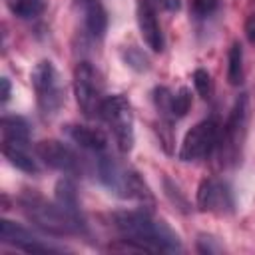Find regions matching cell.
<instances>
[{
	"label": "cell",
	"mask_w": 255,
	"mask_h": 255,
	"mask_svg": "<svg viewBox=\"0 0 255 255\" xmlns=\"http://www.w3.org/2000/svg\"><path fill=\"white\" fill-rule=\"evenodd\" d=\"M114 227L135 251H181V241L163 221L151 219L149 211H118Z\"/></svg>",
	"instance_id": "1"
},
{
	"label": "cell",
	"mask_w": 255,
	"mask_h": 255,
	"mask_svg": "<svg viewBox=\"0 0 255 255\" xmlns=\"http://www.w3.org/2000/svg\"><path fill=\"white\" fill-rule=\"evenodd\" d=\"M20 205L26 217L50 235H70L82 231L56 201H48L36 191H24L20 195Z\"/></svg>",
	"instance_id": "2"
},
{
	"label": "cell",
	"mask_w": 255,
	"mask_h": 255,
	"mask_svg": "<svg viewBox=\"0 0 255 255\" xmlns=\"http://www.w3.org/2000/svg\"><path fill=\"white\" fill-rule=\"evenodd\" d=\"M247 120H249V98H247V94H241L229 112L223 131L219 133L217 147H219L221 165L231 167L239 161L241 149H243V143L247 137Z\"/></svg>",
	"instance_id": "3"
},
{
	"label": "cell",
	"mask_w": 255,
	"mask_h": 255,
	"mask_svg": "<svg viewBox=\"0 0 255 255\" xmlns=\"http://www.w3.org/2000/svg\"><path fill=\"white\" fill-rule=\"evenodd\" d=\"M30 80H32L36 104H38V110L42 112V116L50 118V116L58 114L66 96H64V86L60 82V76H58L54 64L50 60L38 62L30 74Z\"/></svg>",
	"instance_id": "4"
},
{
	"label": "cell",
	"mask_w": 255,
	"mask_h": 255,
	"mask_svg": "<svg viewBox=\"0 0 255 255\" xmlns=\"http://www.w3.org/2000/svg\"><path fill=\"white\" fill-rule=\"evenodd\" d=\"M100 118L112 129L114 139L118 143V149L122 153H129L131 147H133V141H135V135H133V114H131L129 102L122 94L106 98L104 104H102Z\"/></svg>",
	"instance_id": "5"
},
{
	"label": "cell",
	"mask_w": 255,
	"mask_h": 255,
	"mask_svg": "<svg viewBox=\"0 0 255 255\" xmlns=\"http://www.w3.org/2000/svg\"><path fill=\"white\" fill-rule=\"evenodd\" d=\"M74 96L80 112L86 118H96L104 104V82L100 72L90 62H80L74 70Z\"/></svg>",
	"instance_id": "6"
},
{
	"label": "cell",
	"mask_w": 255,
	"mask_h": 255,
	"mask_svg": "<svg viewBox=\"0 0 255 255\" xmlns=\"http://www.w3.org/2000/svg\"><path fill=\"white\" fill-rule=\"evenodd\" d=\"M219 143V124L213 118H207L195 124L183 137L179 159L181 161H197L207 157Z\"/></svg>",
	"instance_id": "7"
},
{
	"label": "cell",
	"mask_w": 255,
	"mask_h": 255,
	"mask_svg": "<svg viewBox=\"0 0 255 255\" xmlns=\"http://www.w3.org/2000/svg\"><path fill=\"white\" fill-rule=\"evenodd\" d=\"M38 157L52 169H58L66 175H78L82 171L80 157L62 141L58 139H44L36 145Z\"/></svg>",
	"instance_id": "8"
},
{
	"label": "cell",
	"mask_w": 255,
	"mask_h": 255,
	"mask_svg": "<svg viewBox=\"0 0 255 255\" xmlns=\"http://www.w3.org/2000/svg\"><path fill=\"white\" fill-rule=\"evenodd\" d=\"M231 207H233V197H231L227 183L215 177L201 179L197 187V209L199 211L225 213V211H231Z\"/></svg>",
	"instance_id": "9"
},
{
	"label": "cell",
	"mask_w": 255,
	"mask_h": 255,
	"mask_svg": "<svg viewBox=\"0 0 255 255\" xmlns=\"http://www.w3.org/2000/svg\"><path fill=\"white\" fill-rule=\"evenodd\" d=\"M0 239H2V243L14 245V247H18L22 251H28V253H50V251H54L50 245L42 243L34 233H30L26 227H22L18 223H12L8 219L0 221Z\"/></svg>",
	"instance_id": "10"
},
{
	"label": "cell",
	"mask_w": 255,
	"mask_h": 255,
	"mask_svg": "<svg viewBox=\"0 0 255 255\" xmlns=\"http://www.w3.org/2000/svg\"><path fill=\"white\" fill-rule=\"evenodd\" d=\"M98 175L102 183L116 193L118 197L128 199V179H129V169H124L122 165L116 163L114 157H110L106 151L100 153L98 157Z\"/></svg>",
	"instance_id": "11"
},
{
	"label": "cell",
	"mask_w": 255,
	"mask_h": 255,
	"mask_svg": "<svg viewBox=\"0 0 255 255\" xmlns=\"http://www.w3.org/2000/svg\"><path fill=\"white\" fill-rule=\"evenodd\" d=\"M135 20H137V28H139V34H141L143 42L153 52H161L163 50V34H161L159 22L155 18V12H153V8L147 0H137Z\"/></svg>",
	"instance_id": "12"
},
{
	"label": "cell",
	"mask_w": 255,
	"mask_h": 255,
	"mask_svg": "<svg viewBox=\"0 0 255 255\" xmlns=\"http://www.w3.org/2000/svg\"><path fill=\"white\" fill-rule=\"evenodd\" d=\"M56 203L76 221V225L84 231L86 223H84V217L80 213V201H78V191H76V185L74 181H70L68 177H62L58 183H56Z\"/></svg>",
	"instance_id": "13"
},
{
	"label": "cell",
	"mask_w": 255,
	"mask_h": 255,
	"mask_svg": "<svg viewBox=\"0 0 255 255\" xmlns=\"http://www.w3.org/2000/svg\"><path fill=\"white\" fill-rule=\"evenodd\" d=\"M66 135L78 143L80 147L94 151V153H102L108 147V139L100 129L94 128H86V126H66Z\"/></svg>",
	"instance_id": "14"
},
{
	"label": "cell",
	"mask_w": 255,
	"mask_h": 255,
	"mask_svg": "<svg viewBox=\"0 0 255 255\" xmlns=\"http://www.w3.org/2000/svg\"><path fill=\"white\" fill-rule=\"evenodd\" d=\"M2 153L4 157L20 171L24 173H38V161L28 151V141H2Z\"/></svg>",
	"instance_id": "15"
},
{
	"label": "cell",
	"mask_w": 255,
	"mask_h": 255,
	"mask_svg": "<svg viewBox=\"0 0 255 255\" xmlns=\"http://www.w3.org/2000/svg\"><path fill=\"white\" fill-rule=\"evenodd\" d=\"M86 28L94 38H102L108 28V14L106 8L98 0L86 2Z\"/></svg>",
	"instance_id": "16"
},
{
	"label": "cell",
	"mask_w": 255,
	"mask_h": 255,
	"mask_svg": "<svg viewBox=\"0 0 255 255\" xmlns=\"http://www.w3.org/2000/svg\"><path fill=\"white\" fill-rule=\"evenodd\" d=\"M2 141H28L30 128L28 122L20 116H4L0 122Z\"/></svg>",
	"instance_id": "17"
},
{
	"label": "cell",
	"mask_w": 255,
	"mask_h": 255,
	"mask_svg": "<svg viewBox=\"0 0 255 255\" xmlns=\"http://www.w3.org/2000/svg\"><path fill=\"white\" fill-rule=\"evenodd\" d=\"M227 80L231 86H239L243 82V48L239 42H233L227 54Z\"/></svg>",
	"instance_id": "18"
},
{
	"label": "cell",
	"mask_w": 255,
	"mask_h": 255,
	"mask_svg": "<svg viewBox=\"0 0 255 255\" xmlns=\"http://www.w3.org/2000/svg\"><path fill=\"white\" fill-rule=\"evenodd\" d=\"M6 6L20 18H34L44 10V0H6Z\"/></svg>",
	"instance_id": "19"
},
{
	"label": "cell",
	"mask_w": 255,
	"mask_h": 255,
	"mask_svg": "<svg viewBox=\"0 0 255 255\" xmlns=\"http://www.w3.org/2000/svg\"><path fill=\"white\" fill-rule=\"evenodd\" d=\"M122 58H124L126 66H129V68L135 70V72H147V70H149V60H147V56H145L139 48H135V46H126V48L122 50Z\"/></svg>",
	"instance_id": "20"
},
{
	"label": "cell",
	"mask_w": 255,
	"mask_h": 255,
	"mask_svg": "<svg viewBox=\"0 0 255 255\" xmlns=\"http://www.w3.org/2000/svg\"><path fill=\"white\" fill-rule=\"evenodd\" d=\"M171 102H173V94L163 88V86H157L153 90V104H155V110L163 116V118H169L171 116Z\"/></svg>",
	"instance_id": "21"
},
{
	"label": "cell",
	"mask_w": 255,
	"mask_h": 255,
	"mask_svg": "<svg viewBox=\"0 0 255 255\" xmlns=\"http://www.w3.org/2000/svg\"><path fill=\"white\" fill-rule=\"evenodd\" d=\"M191 108V92L187 88H181L177 94H173L171 102V118H183Z\"/></svg>",
	"instance_id": "22"
},
{
	"label": "cell",
	"mask_w": 255,
	"mask_h": 255,
	"mask_svg": "<svg viewBox=\"0 0 255 255\" xmlns=\"http://www.w3.org/2000/svg\"><path fill=\"white\" fill-rule=\"evenodd\" d=\"M163 189H165V195L169 197V201H171L177 209H181L183 213H187V211H189V203H187L185 195L179 191V187H177L169 177H163Z\"/></svg>",
	"instance_id": "23"
},
{
	"label": "cell",
	"mask_w": 255,
	"mask_h": 255,
	"mask_svg": "<svg viewBox=\"0 0 255 255\" xmlns=\"http://www.w3.org/2000/svg\"><path fill=\"white\" fill-rule=\"evenodd\" d=\"M193 86H195L197 94H199L203 100H209V98H211V90H213V86H211V76H209L207 70L197 68V70L193 72Z\"/></svg>",
	"instance_id": "24"
},
{
	"label": "cell",
	"mask_w": 255,
	"mask_h": 255,
	"mask_svg": "<svg viewBox=\"0 0 255 255\" xmlns=\"http://www.w3.org/2000/svg\"><path fill=\"white\" fill-rule=\"evenodd\" d=\"M219 8V0H189V10L195 18H207Z\"/></svg>",
	"instance_id": "25"
},
{
	"label": "cell",
	"mask_w": 255,
	"mask_h": 255,
	"mask_svg": "<svg viewBox=\"0 0 255 255\" xmlns=\"http://www.w3.org/2000/svg\"><path fill=\"white\" fill-rule=\"evenodd\" d=\"M197 251L199 253H219L221 251V245H217L215 237H211V235H199V239H197Z\"/></svg>",
	"instance_id": "26"
},
{
	"label": "cell",
	"mask_w": 255,
	"mask_h": 255,
	"mask_svg": "<svg viewBox=\"0 0 255 255\" xmlns=\"http://www.w3.org/2000/svg\"><path fill=\"white\" fill-rule=\"evenodd\" d=\"M245 34H247V38H249L251 42H255V12L249 14V18H247V22H245Z\"/></svg>",
	"instance_id": "27"
},
{
	"label": "cell",
	"mask_w": 255,
	"mask_h": 255,
	"mask_svg": "<svg viewBox=\"0 0 255 255\" xmlns=\"http://www.w3.org/2000/svg\"><path fill=\"white\" fill-rule=\"evenodd\" d=\"M0 84H2V104H6L10 98V82H8V78H2Z\"/></svg>",
	"instance_id": "28"
},
{
	"label": "cell",
	"mask_w": 255,
	"mask_h": 255,
	"mask_svg": "<svg viewBox=\"0 0 255 255\" xmlns=\"http://www.w3.org/2000/svg\"><path fill=\"white\" fill-rule=\"evenodd\" d=\"M167 10H171V12H175V10H179V4H181V0H159Z\"/></svg>",
	"instance_id": "29"
},
{
	"label": "cell",
	"mask_w": 255,
	"mask_h": 255,
	"mask_svg": "<svg viewBox=\"0 0 255 255\" xmlns=\"http://www.w3.org/2000/svg\"><path fill=\"white\" fill-rule=\"evenodd\" d=\"M86 2H88V0H86Z\"/></svg>",
	"instance_id": "30"
}]
</instances>
